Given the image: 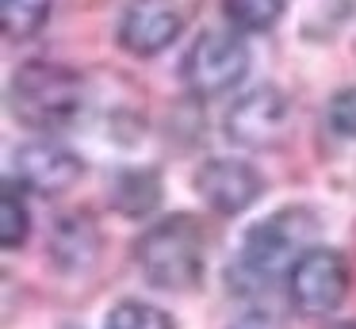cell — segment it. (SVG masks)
I'll return each instance as SVG.
<instances>
[{"label":"cell","instance_id":"1","mask_svg":"<svg viewBox=\"0 0 356 329\" xmlns=\"http://www.w3.org/2000/svg\"><path fill=\"white\" fill-rule=\"evenodd\" d=\"M314 234H318L314 214L295 211V207H284L272 218L257 222L245 234L238 264H230V287H238L241 295L268 291L280 275H291L299 257L310 249Z\"/></svg>","mask_w":356,"mask_h":329},{"label":"cell","instance_id":"2","mask_svg":"<svg viewBox=\"0 0 356 329\" xmlns=\"http://www.w3.org/2000/svg\"><path fill=\"white\" fill-rule=\"evenodd\" d=\"M8 107L31 130H62L85 107V81L58 61H27L12 77Z\"/></svg>","mask_w":356,"mask_h":329},{"label":"cell","instance_id":"3","mask_svg":"<svg viewBox=\"0 0 356 329\" xmlns=\"http://www.w3.org/2000/svg\"><path fill=\"white\" fill-rule=\"evenodd\" d=\"M134 260L142 264L146 280L161 291H192L203 280V230L192 214H172V218L149 226L134 245Z\"/></svg>","mask_w":356,"mask_h":329},{"label":"cell","instance_id":"4","mask_svg":"<svg viewBox=\"0 0 356 329\" xmlns=\"http://www.w3.org/2000/svg\"><path fill=\"white\" fill-rule=\"evenodd\" d=\"M184 84L195 96H218L230 92L249 73V46L234 31H203L184 54Z\"/></svg>","mask_w":356,"mask_h":329},{"label":"cell","instance_id":"5","mask_svg":"<svg viewBox=\"0 0 356 329\" xmlns=\"http://www.w3.org/2000/svg\"><path fill=\"white\" fill-rule=\"evenodd\" d=\"M348 295V264L341 252L314 245L291 268V298L302 314H330Z\"/></svg>","mask_w":356,"mask_h":329},{"label":"cell","instance_id":"6","mask_svg":"<svg viewBox=\"0 0 356 329\" xmlns=\"http://www.w3.org/2000/svg\"><path fill=\"white\" fill-rule=\"evenodd\" d=\"M195 191L215 214H241L264 195V176L241 157H215L195 172Z\"/></svg>","mask_w":356,"mask_h":329},{"label":"cell","instance_id":"7","mask_svg":"<svg viewBox=\"0 0 356 329\" xmlns=\"http://www.w3.org/2000/svg\"><path fill=\"white\" fill-rule=\"evenodd\" d=\"M12 172L19 188H31L39 195H62L81 180L85 165L77 153L58 142H24L12 153Z\"/></svg>","mask_w":356,"mask_h":329},{"label":"cell","instance_id":"8","mask_svg":"<svg viewBox=\"0 0 356 329\" xmlns=\"http://www.w3.org/2000/svg\"><path fill=\"white\" fill-rule=\"evenodd\" d=\"M287 127V96L276 84L245 92L226 115V134L238 145H268L284 134Z\"/></svg>","mask_w":356,"mask_h":329},{"label":"cell","instance_id":"9","mask_svg":"<svg viewBox=\"0 0 356 329\" xmlns=\"http://www.w3.org/2000/svg\"><path fill=\"white\" fill-rule=\"evenodd\" d=\"M184 31V8L177 0H138L119 23V42L138 58L161 54Z\"/></svg>","mask_w":356,"mask_h":329},{"label":"cell","instance_id":"10","mask_svg":"<svg viewBox=\"0 0 356 329\" xmlns=\"http://www.w3.org/2000/svg\"><path fill=\"white\" fill-rule=\"evenodd\" d=\"M108 199L123 218H146L161 207V176L154 168H123L111 180Z\"/></svg>","mask_w":356,"mask_h":329},{"label":"cell","instance_id":"11","mask_svg":"<svg viewBox=\"0 0 356 329\" xmlns=\"http://www.w3.org/2000/svg\"><path fill=\"white\" fill-rule=\"evenodd\" d=\"M50 252H54V260L65 272H85V268H92L96 252H100V230H96V222L85 218V214H73V218L58 222Z\"/></svg>","mask_w":356,"mask_h":329},{"label":"cell","instance_id":"12","mask_svg":"<svg viewBox=\"0 0 356 329\" xmlns=\"http://www.w3.org/2000/svg\"><path fill=\"white\" fill-rule=\"evenodd\" d=\"M54 0H0V23L8 38H31L50 19Z\"/></svg>","mask_w":356,"mask_h":329},{"label":"cell","instance_id":"13","mask_svg":"<svg viewBox=\"0 0 356 329\" xmlns=\"http://www.w3.org/2000/svg\"><path fill=\"white\" fill-rule=\"evenodd\" d=\"M222 8L238 31H268L284 15L287 0H222Z\"/></svg>","mask_w":356,"mask_h":329},{"label":"cell","instance_id":"14","mask_svg":"<svg viewBox=\"0 0 356 329\" xmlns=\"http://www.w3.org/2000/svg\"><path fill=\"white\" fill-rule=\"evenodd\" d=\"M104 329H172V318L161 306L138 303V298H123L119 306H111Z\"/></svg>","mask_w":356,"mask_h":329},{"label":"cell","instance_id":"15","mask_svg":"<svg viewBox=\"0 0 356 329\" xmlns=\"http://www.w3.org/2000/svg\"><path fill=\"white\" fill-rule=\"evenodd\" d=\"M27 241V207L24 199L16 195V188H4L0 195V245L4 249H19Z\"/></svg>","mask_w":356,"mask_h":329},{"label":"cell","instance_id":"16","mask_svg":"<svg viewBox=\"0 0 356 329\" xmlns=\"http://www.w3.org/2000/svg\"><path fill=\"white\" fill-rule=\"evenodd\" d=\"M325 119L341 138H356V88H341L325 107Z\"/></svg>","mask_w":356,"mask_h":329},{"label":"cell","instance_id":"17","mask_svg":"<svg viewBox=\"0 0 356 329\" xmlns=\"http://www.w3.org/2000/svg\"><path fill=\"white\" fill-rule=\"evenodd\" d=\"M234 329H280V321L272 318L268 310H249V314H245V318H241Z\"/></svg>","mask_w":356,"mask_h":329},{"label":"cell","instance_id":"18","mask_svg":"<svg viewBox=\"0 0 356 329\" xmlns=\"http://www.w3.org/2000/svg\"><path fill=\"white\" fill-rule=\"evenodd\" d=\"M333 329H356V321H345V326H333Z\"/></svg>","mask_w":356,"mask_h":329}]
</instances>
